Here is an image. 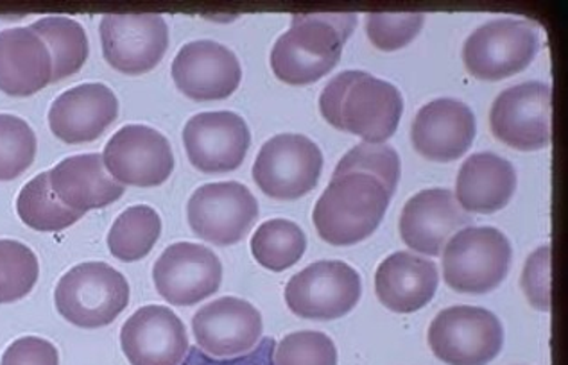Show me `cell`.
I'll return each instance as SVG.
<instances>
[{"label":"cell","mask_w":568,"mask_h":365,"mask_svg":"<svg viewBox=\"0 0 568 365\" xmlns=\"http://www.w3.org/2000/svg\"><path fill=\"white\" fill-rule=\"evenodd\" d=\"M29 29L40 37L51 54V83L78 74L83 69L89 58V38L80 22L67 17H45L31 23Z\"/></svg>","instance_id":"cell-26"},{"label":"cell","mask_w":568,"mask_h":365,"mask_svg":"<svg viewBox=\"0 0 568 365\" xmlns=\"http://www.w3.org/2000/svg\"><path fill=\"white\" fill-rule=\"evenodd\" d=\"M273 365H337V347L323 332L290 333L276 346Z\"/></svg>","instance_id":"cell-32"},{"label":"cell","mask_w":568,"mask_h":365,"mask_svg":"<svg viewBox=\"0 0 568 365\" xmlns=\"http://www.w3.org/2000/svg\"><path fill=\"white\" fill-rule=\"evenodd\" d=\"M52 79L51 54L29 28L0 31V92L29 98Z\"/></svg>","instance_id":"cell-24"},{"label":"cell","mask_w":568,"mask_h":365,"mask_svg":"<svg viewBox=\"0 0 568 365\" xmlns=\"http://www.w3.org/2000/svg\"><path fill=\"white\" fill-rule=\"evenodd\" d=\"M361 296L359 273L341 260L308 265L285 285V303L302 320H341L354 311Z\"/></svg>","instance_id":"cell-8"},{"label":"cell","mask_w":568,"mask_h":365,"mask_svg":"<svg viewBox=\"0 0 568 365\" xmlns=\"http://www.w3.org/2000/svg\"><path fill=\"white\" fill-rule=\"evenodd\" d=\"M442 253L445 283L459 294L480 296L495 291L511 267V244L497 227H463Z\"/></svg>","instance_id":"cell-4"},{"label":"cell","mask_w":568,"mask_h":365,"mask_svg":"<svg viewBox=\"0 0 568 365\" xmlns=\"http://www.w3.org/2000/svg\"><path fill=\"white\" fill-rule=\"evenodd\" d=\"M398 181L400 158L392 145H355L317 200L313 222L320 236L337 247L366 241L381 226Z\"/></svg>","instance_id":"cell-1"},{"label":"cell","mask_w":568,"mask_h":365,"mask_svg":"<svg viewBox=\"0 0 568 365\" xmlns=\"http://www.w3.org/2000/svg\"><path fill=\"white\" fill-rule=\"evenodd\" d=\"M355 26L354 13L293 14L290 31L276 40L271 51V69L282 83H316L336 69Z\"/></svg>","instance_id":"cell-3"},{"label":"cell","mask_w":568,"mask_h":365,"mask_svg":"<svg viewBox=\"0 0 568 365\" xmlns=\"http://www.w3.org/2000/svg\"><path fill=\"white\" fill-rule=\"evenodd\" d=\"M37 134L20 116L0 113V181L17 180L33 165Z\"/></svg>","instance_id":"cell-31"},{"label":"cell","mask_w":568,"mask_h":365,"mask_svg":"<svg viewBox=\"0 0 568 365\" xmlns=\"http://www.w3.org/2000/svg\"><path fill=\"white\" fill-rule=\"evenodd\" d=\"M189 162L205 174H223L243 165L252 133L243 116L232 111L197 113L183 128Z\"/></svg>","instance_id":"cell-15"},{"label":"cell","mask_w":568,"mask_h":365,"mask_svg":"<svg viewBox=\"0 0 568 365\" xmlns=\"http://www.w3.org/2000/svg\"><path fill=\"white\" fill-rule=\"evenodd\" d=\"M0 365H60V355L45 338L22 337L10 344Z\"/></svg>","instance_id":"cell-35"},{"label":"cell","mask_w":568,"mask_h":365,"mask_svg":"<svg viewBox=\"0 0 568 365\" xmlns=\"http://www.w3.org/2000/svg\"><path fill=\"white\" fill-rule=\"evenodd\" d=\"M471 224L470 213L459 206L454 192L447 189L422 190L402 210V241L409 250L427 256L442 255L447 242Z\"/></svg>","instance_id":"cell-18"},{"label":"cell","mask_w":568,"mask_h":365,"mask_svg":"<svg viewBox=\"0 0 568 365\" xmlns=\"http://www.w3.org/2000/svg\"><path fill=\"white\" fill-rule=\"evenodd\" d=\"M424 23V13H368L366 33L378 51L393 52L409 45Z\"/></svg>","instance_id":"cell-33"},{"label":"cell","mask_w":568,"mask_h":365,"mask_svg":"<svg viewBox=\"0 0 568 365\" xmlns=\"http://www.w3.org/2000/svg\"><path fill=\"white\" fill-rule=\"evenodd\" d=\"M153 280L160 296L171 305H197L220 291L223 265L205 245L178 242L156 260Z\"/></svg>","instance_id":"cell-14"},{"label":"cell","mask_w":568,"mask_h":365,"mask_svg":"<svg viewBox=\"0 0 568 365\" xmlns=\"http://www.w3.org/2000/svg\"><path fill=\"white\" fill-rule=\"evenodd\" d=\"M17 213L26 226L43 233L61 232L74 226L84 215L58 200L51 186L49 172L38 174L20 190Z\"/></svg>","instance_id":"cell-28"},{"label":"cell","mask_w":568,"mask_h":365,"mask_svg":"<svg viewBox=\"0 0 568 365\" xmlns=\"http://www.w3.org/2000/svg\"><path fill=\"white\" fill-rule=\"evenodd\" d=\"M517 192V171L506 158L494 153L471 154L457 174V203L466 213L500 212Z\"/></svg>","instance_id":"cell-25"},{"label":"cell","mask_w":568,"mask_h":365,"mask_svg":"<svg viewBox=\"0 0 568 365\" xmlns=\"http://www.w3.org/2000/svg\"><path fill=\"white\" fill-rule=\"evenodd\" d=\"M430 352L447 365H488L504 347V328L480 306H450L429 326Z\"/></svg>","instance_id":"cell-7"},{"label":"cell","mask_w":568,"mask_h":365,"mask_svg":"<svg viewBox=\"0 0 568 365\" xmlns=\"http://www.w3.org/2000/svg\"><path fill=\"white\" fill-rule=\"evenodd\" d=\"M264 332L261 312L241 297H220L203 306L192 320L197 346L215 358L252 352Z\"/></svg>","instance_id":"cell-16"},{"label":"cell","mask_w":568,"mask_h":365,"mask_svg":"<svg viewBox=\"0 0 568 365\" xmlns=\"http://www.w3.org/2000/svg\"><path fill=\"white\" fill-rule=\"evenodd\" d=\"M162 235V219L148 204H136L116 217L108 233V250L121 262H139L150 255Z\"/></svg>","instance_id":"cell-27"},{"label":"cell","mask_w":568,"mask_h":365,"mask_svg":"<svg viewBox=\"0 0 568 365\" xmlns=\"http://www.w3.org/2000/svg\"><path fill=\"white\" fill-rule=\"evenodd\" d=\"M99 34L104 60L122 74H145L168 52V22L160 14H104Z\"/></svg>","instance_id":"cell-12"},{"label":"cell","mask_w":568,"mask_h":365,"mask_svg":"<svg viewBox=\"0 0 568 365\" xmlns=\"http://www.w3.org/2000/svg\"><path fill=\"white\" fill-rule=\"evenodd\" d=\"M320 111L336 130L357 134L366 144H384L398 130L404 99L395 84L346 70L323 89Z\"/></svg>","instance_id":"cell-2"},{"label":"cell","mask_w":568,"mask_h":365,"mask_svg":"<svg viewBox=\"0 0 568 365\" xmlns=\"http://www.w3.org/2000/svg\"><path fill=\"white\" fill-rule=\"evenodd\" d=\"M40 276L34 251L22 242L0 241V305L23 300Z\"/></svg>","instance_id":"cell-30"},{"label":"cell","mask_w":568,"mask_h":365,"mask_svg":"<svg viewBox=\"0 0 568 365\" xmlns=\"http://www.w3.org/2000/svg\"><path fill=\"white\" fill-rule=\"evenodd\" d=\"M119 115V101L106 84L87 83L61 93L49 110V125L65 144L98 140Z\"/></svg>","instance_id":"cell-21"},{"label":"cell","mask_w":568,"mask_h":365,"mask_svg":"<svg viewBox=\"0 0 568 365\" xmlns=\"http://www.w3.org/2000/svg\"><path fill=\"white\" fill-rule=\"evenodd\" d=\"M54 303L63 320L80 328H103L126 311L130 285L104 262L75 265L61 276Z\"/></svg>","instance_id":"cell-5"},{"label":"cell","mask_w":568,"mask_h":365,"mask_svg":"<svg viewBox=\"0 0 568 365\" xmlns=\"http://www.w3.org/2000/svg\"><path fill=\"white\" fill-rule=\"evenodd\" d=\"M552 90L540 81L504 90L489 111L495 139L517 151H540L552 134Z\"/></svg>","instance_id":"cell-11"},{"label":"cell","mask_w":568,"mask_h":365,"mask_svg":"<svg viewBox=\"0 0 568 365\" xmlns=\"http://www.w3.org/2000/svg\"><path fill=\"white\" fill-rule=\"evenodd\" d=\"M476 115L465 102L436 99L425 104L410 125V142L416 153L430 162H456L474 144Z\"/></svg>","instance_id":"cell-19"},{"label":"cell","mask_w":568,"mask_h":365,"mask_svg":"<svg viewBox=\"0 0 568 365\" xmlns=\"http://www.w3.org/2000/svg\"><path fill=\"white\" fill-rule=\"evenodd\" d=\"M438 267L415 253L398 251L378 265L375 292L387 311L415 314L429 305L438 291Z\"/></svg>","instance_id":"cell-22"},{"label":"cell","mask_w":568,"mask_h":365,"mask_svg":"<svg viewBox=\"0 0 568 365\" xmlns=\"http://www.w3.org/2000/svg\"><path fill=\"white\" fill-rule=\"evenodd\" d=\"M323 153L303 134H276L262 145L253 165L256 186L273 200L294 201L316 189Z\"/></svg>","instance_id":"cell-9"},{"label":"cell","mask_w":568,"mask_h":365,"mask_svg":"<svg viewBox=\"0 0 568 365\" xmlns=\"http://www.w3.org/2000/svg\"><path fill=\"white\" fill-rule=\"evenodd\" d=\"M258 217L255 195L237 181L200 186L186 204L192 232L215 245H233L252 232Z\"/></svg>","instance_id":"cell-10"},{"label":"cell","mask_w":568,"mask_h":365,"mask_svg":"<svg viewBox=\"0 0 568 365\" xmlns=\"http://www.w3.org/2000/svg\"><path fill=\"white\" fill-rule=\"evenodd\" d=\"M131 365H180L189 352L185 324L168 306H142L121 329Z\"/></svg>","instance_id":"cell-20"},{"label":"cell","mask_w":568,"mask_h":365,"mask_svg":"<svg viewBox=\"0 0 568 365\" xmlns=\"http://www.w3.org/2000/svg\"><path fill=\"white\" fill-rule=\"evenodd\" d=\"M104 166L122 186H160L174 171L169 140L150 125L130 124L116 131L104 148Z\"/></svg>","instance_id":"cell-13"},{"label":"cell","mask_w":568,"mask_h":365,"mask_svg":"<svg viewBox=\"0 0 568 365\" xmlns=\"http://www.w3.org/2000/svg\"><path fill=\"white\" fill-rule=\"evenodd\" d=\"M49 178L58 200L81 213L104 209L126 192L110 176L103 156L98 153L65 158L49 171Z\"/></svg>","instance_id":"cell-23"},{"label":"cell","mask_w":568,"mask_h":365,"mask_svg":"<svg viewBox=\"0 0 568 365\" xmlns=\"http://www.w3.org/2000/svg\"><path fill=\"white\" fill-rule=\"evenodd\" d=\"M307 251V236L296 222L271 219L252 236L253 258L273 273H282L298 264Z\"/></svg>","instance_id":"cell-29"},{"label":"cell","mask_w":568,"mask_h":365,"mask_svg":"<svg viewBox=\"0 0 568 365\" xmlns=\"http://www.w3.org/2000/svg\"><path fill=\"white\" fill-rule=\"evenodd\" d=\"M178 90L194 101H220L241 84L243 69L235 52L212 40H197L180 49L171 67Z\"/></svg>","instance_id":"cell-17"},{"label":"cell","mask_w":568,"mask_h":365,"mask_svg":"<svg viewBox=\"0 0 568 365\" xmlns=\"http://www.w3.org/2000/svg\"><path fill=\"white\" fill-rule=\"evenodd\" d=\"M520 285L536 311L550 312V245H541L527 258Z\"/></svg>","instance_id":"cell-34"},{"label":"cell","mask_w":568,"mask_h":365,"mask_svg":"<svg viewBox=\"0 0 568 365\" xmlns=\"http://www.w3.org/2000/svg\"><path fill=\"white\" fill-rule=\"evenodd\" d=\"M540 33L529 20L500 19L480 26L463 47L468 72L480 81H500L531 65Z\"/></svg>","instance_id":"cell-6"}]
</instances>
